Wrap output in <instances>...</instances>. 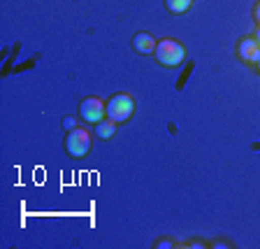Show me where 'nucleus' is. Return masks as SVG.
Masks as SVG:
<instances>
[{
	"label": "nucleus",
	"mask_w": 260,
	"mask_h": 249,
	"mask_svg": "<svg viewBox=\"0 0 260 249\" xmlns=\"http://www.w3.org/2000/svg\"><path fill=\"white\" fill-rule=\"evenodd\" d=\"M63 126H65V128H68V130H72V128H77V121L72 119V117H68V119L63 121Z\"/></svg>",
	"instance_id": "nucleus-9"
},
{
	"label": "nucleus",
	"mask_w": 260,
	"mask_h": 249,
	"mask_svg": "<svg viewBox=\"0 0 260 249\" xmlns=\"http://www.w3.org/2000/svg\"><path fill=\"white\" fill-rule=\"evenodd\" d=\"M153 59L160 65H165V68H177V65L186 59V51L177 40H160V42L156 44Z\"/></svg>",
	"instance_id": "nucleus-1"
},
{
	"label": "nucleus",
	"mask_w": 260,
	"mask_h": 249,
	"mask_svg": "<svg viewBox=\"0 0 260 249\" xmlns=\"http://www.w3.org/2000/svg\"><path fill=\"white\" fill-rule=\"evenodd\" d=\"M255 40L260 42V26H258V31H255Z\"/></svg>",
	"instance_id": "nucleus-11"
},
{
	"label": "nucleus",
	"mask_w": 260,
	"mask_h": 249,
	"mask_svg": "<svg viewBox=\"0 0 260 249\" xmlns=\"http://www.w3.org/2000/svg\"><path fill=\"white\" fill-rule=\"evenodd\" d=\"M114 133H116V121H112L109 117H105L103 121L95 124V135L100 140H109V137H114Z\"/></svg>",
	"instance_id": "nucleus-7"
},
{
	"label": "nucleus",
	"mask_w": 260,
	"mask_h": 249,
	"mask_svg": "<svg viewBox=\"0 0 260 249\" xmlns=\"http://www.w3.org/2000/svg\"><path fill=\"white\" fill-rule=\"evenodd\" d=\"M190 5H193V0H165V7L172 14H184L190 10Z\"/></svg>",
	"instance_id": "nucleus-8"
},
{
	"label": "nucleus",
	"mask_w": 260,
	"mask_h": 249,
	"mask_svg": "<svg viewBox=\"0 0 260 249\" xmlns=\"http://www.w3.org/2000/svg\"><path fill=\"white\" fill-rule=\"evenodd\" d=\"M133 112H135V100H133L128 93H116V96L109 98V103H107V117L112 121H116V124H123V121H128L130 117H133Z\"/></svg>",
	"instance_id": "nucleus-2"
},
{
	"label": "nucleus",
	"mask_w": 260,
	"mask_h": 249,
	"mask_svg": "<svg viewBox=\"0 0 260 249\" xmlns=\"http://www.w3.org/2000/svg\"><path fill=\"white\" fill-rule=\"evenodd\" d=\"M255 65H258V72H260V59H258V63H255Z\"/></svg>",
	"instance_id": "nucleus-12"
},
{
	"label": "nucleus",
	"mask_w": 260,
	"mask_h": 249,
	"mask_svg": "<svg viewBox=\"0 0 260 249\" xmlns=\"http://www.w3.org/2000/svg\"><path fill=\"white\" fill-rule=\"evenodd\" d=\"M156 38H153L151 33H137L135 38H133V47L140 51V54H153L156 51Z\"/></svg>",
	"instance_id": "nucleus-6"
},
{
	"label": "nucleus",
	"mask_w": 260,
	"mask_h": 249,
	"mask_svg": "<svg viewBox=\"0 0 260 249\" xmlns=\"http://www.w3.org/2000/svg\"><path fill=\"white\" fill-rule=\"evenodd\" d=\"M65 149L72 158H84L91 149V133L86 128H72L68 133V140H65Z\"/></svg>",
	"instance_id": "nucleus-3"
},
{
	"label": "nucleus",
	"mask_w": 260,
	"mask_h": 249,
	"mask_svg": "<svg viewBox=\"0 0 260 249\" xmlns=\"http://www.w3.org/2000/svg\"><path fill=\"white\" fill-rule=\"evenodd\" d=\"M253 16H255V21L260 23V0H258V5L253 7Z\"/></svg>",
	"instance_id": "nucleus-10"
},
{
	"label": "nucleus",
	"mask_w": 260,
	"mask_h": 249,
	"mask_svg": "<svg viewBox=\"0 0 260 249\" xmlns=\"http://www.w3.org/2000/svg\"><path fill=\"white\" fill-rule=\"evenodd\" d=\"M237 56L244 63H258L260 59V42L255 38H244L237 44Z\"/></svg>",
	"instance_id": "nucleus-5"
},
{
	"label": "nucleus",
	"mask_w": 260,
	"mask_h": 249,
	"mask_svg": "<svg viewBox=\"0 0 260 249\" xmlns=\"http://www.w3.org/2000/svg\"><path fill=\"white\" fill-rule=\"evenodd\" d=\"M79 114L81 119L88 121V124H98V121H103L107 117V105L100 98H86L79 105Z\"/></svg>",
	"instance_id": "nucleus-4"
}]
</instances>
